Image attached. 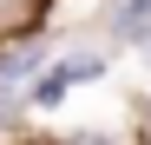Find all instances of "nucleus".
Listing matches in <instances>:
<instances>
[{"mask_svg":"<svg viewBox=\"0 0 151 145\" xmlns=\"http://www.w3.org/2000/svg\"><path fill=\"white\" fill-rule=\"evenodd\" d=\"M125 33H151V0H132V13H125Z\"/></svg>","mask_w":151,"mask_h":145,"instance_id":"nucleus-1","label":"nucleus"}]
</instances>
